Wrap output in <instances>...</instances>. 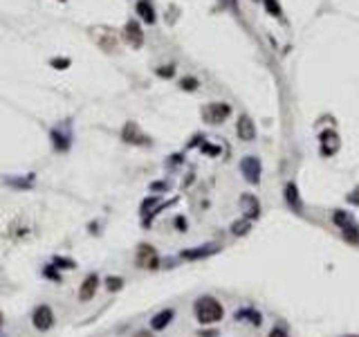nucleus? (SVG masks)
I'll list each match as a JSON object with an SVG mask.
<instances>
[{
    "mask_svg": "<svg viewBox=\"0 0 359 337\" xmlns=\"http://www.w3.org/2000/svg\"><path fill=\"white\" fill-rule=\"evenodd\" d=\"M135 9H137V16L142 18L144 23H149V25H153L155 23V9H153V5L149 3V0H137V5H135Z\"/></svg>",
    "mask_w": 359,
    "mask_h": 337,
    "instance_id": "f8f14e48",
    "label": "nucleus"
},
{
    "mask_svg": "<svg viewBox=\"0 0 359 337\" xmlns=\"http://www.w3.org/2000/svg\"><path fill=\"white\" fill-rule=\"evenodd\" d=\"M238 137L240 140H245V142H251L256 137V128H254V124H251L249 117H240L238 120Z\"/></svg>",
    "mask_w": 359,
    "mask_h": 337,
    "instance_id": "ddd939ff",
    "label": "nucleus"
},
{
    "mask_svg": "<svg viewBox=\"0 0 359 337\" xmlns=\"http://www.w3.org/2000/svg\"><path fill=\"white\" fill-rule=\"evenodd\" d=\"M182 88L184 90H189V92H193L198 88V79H193V76H186V79H182Z\"/></svg>",
    "mask_w": 359,
    "mask_h": 337,
    "instance_id": "393cba45",
    "label": "nucleus"
},
{
    "mask_svg": "<svg viewBox=\"0 0 359 337\" xmlns=\"http://www.w3.org/2000/svg\"><path fill=\"white\" fill-rule=\"evenodd\" d=\"M193 310H196V317H198L200 324H216V322H220V319L225 317V308H222V304L216 297H211V294L200 297L196 301V306H193Z\"/></svg>",
    "mask_w": 359,
    "mask_h": 337,
    "instance_id": "f257e3e1",
    "label": "nucleus"
},
{
    "mask_svg": "<svg viewBox=\"0 0 359 337\" xmlns=\"http://www.w3.org/2000/svg\"><path fill=\"white\" fill-rule=\"evenodd\" d=\"M350 337H357V335H350Z\"/></svg>",
    "mask_w": 359,
    "mask_h": 337,
    "instance_id": "e433bc0d",
    "label": "nucleus"
},
{
    "mask_svg": "<svg viewBox=\"0 0 359 337\" xmlns=\"http://www.w3.org/2000/svg\"><path fill=\"white\" fill-rule=\"evenodd\" d=\"M263 3H265V9H267L272 16H276V18H283V11H281V7L276 5V0H263Z\"/></svg>",
    "mask_w": 359,
    "mask_h": 337,
    "instance_id": "5701e85b",
    "label": "nucleus"
},
{
    "mask_svg": "<svg viewBox=\"0 0 359 337\" xmlns=\"http://www.w3.org/2000/svg\"><path fill=\"white\" fill-rule=\"evenodd\" d=\"M97 286H99V276L97 274H88L83 283H81V288H79V299L81 301H90L92 297H95V292H97Z\"/></svg>",
    "mask_w": 359,
    "mask_h": 337,
    "instance_id": "1a4fd4ad",
    "label": "nucleus"
},
{
    "mask_svg": "<svg viewBox=\"0 0 359 337\" xmlns=\"http://www.w3.org/2000/svg\"><path fill=\"white\" fill-rule=\"evenodd\" d=\"M229 112H231V106L229 104H209L202 110V120L209 124H220L229 117Z\"/></svg>",
    "mask_w": 359,
    "mask_h": 337,
    "instance_id": "20e7f679",
    "label": "nucleus"
},
{
    "mask_svg": "<svg viewBox=\"0 0 359 337\" xmlns=\"http://www.w3.org/2000/svg\"><path fill=\"white\" fill-rule=\"evenodd\" d=\"M267 337H290V335H287V330H285V328L276 326V328L269 330V335H267Z\"/></svg>",
    "mask_w": 359,
    "mask_h": 337,
    "instance_id": "cd10ccee",
    "label": "nucleus"
},
{
    "mask_svg": "<svg viewBox=\"0 0 359 337\" xmlns=\"http://www.w3.org/2000/svg\"><path fill=\"white\" fill-rule=\"evenodd\" d=\"M157 203H160V198H157V196H151V198H146L144 203H142V214L146 216V211H149L151 207H155Z\"/></svg>",
    "mask_w": 359,
    "mask_h": 337,
    "instance_id": "a878e982",
    "label": "nucleus"
},
{
    "mask_svg": "<svg viewBox=\"0 0 359 337\" xmlns=\"http://www.w3.org/2000/svg\"><path fill=\"white\" fill-rule=\"evenodd\" d=\"M346 200H348L350 205H357V207H359V187H357V189H352L348 196H346Z\"/></svg>",
    "mask_w": 359,
    "mask_h": 337,
    "instance_id": "bb28decb",
    "label": "nucleus"
},
{
    "mask_svg": "<svg viewBox=\"0 0 359 337\" xmlns=\"http://www.w3.org/2000/svg\"><path fill=\"white\" fill-rule=\"evenodd\" d=\"M123 34H126V41L131 43L133 47H142L144 43V32L142 27H139L137 21H128L126 27H123Z\"/></svg>",
    "mask_w": 359,
    "mask_h": 337,
    "instance_id": "6e6552de",
    "label": "nucleus"
},
{
    "mask_svg": "<svg viewBox=\"0 0 359 337\" xmlns=\"http://www.w3.org/2000/svg\"><path fill=\"white\" fill-rule=\"evenodd\" d=\"M0 326H3V312H0Z\"/></svg>",
    "mask_w": 359,
    "mask_h": 337,
    "instance_id": "f704fd0d",
    "label": "nucleus"
},
{
    "mask_svg": "<svg viewBox=\"0 0 359 337\" xmlns=\"http://www.w3.org/2000/svg\"><path fill=\"white\" fill-rule=\"evenodd\" d=\"M45 276H50V279H54V281H61V274H56L52 265H48V268H45Z\"/></svg>",
    "mask_w": 359,
    "mask_h": 337,
    "instance_id": "c756f323",
    "label": "nucleus"
},
{
    "mask_svg": "<svg viewBox=\"0 0 359 337\" xmlns=\"http://www.w3.org/2000/svg\"><path fill=\"white\" fill-rule=\"evenodd\" d=\"M344 239L348 241V243H352V245H359V227L355 223L348 225V227H344Z\"/></svg>",
    "mask_w": 359,
    "mask_h": 337,
    "instance_id": "6ab92c4d",
    "label": "nucleus"
},
{
    "mask_svg": "<svg viewBox=\"0 0 359 337\" xmlns=\"http://www.w3.org/2000/svg\"><path fill=\"white\" fill-rule=\"evenodd\" d=\"M105 288H108L110 292L121 290V288H123V279H121V276H108V279H105Z\"/></svg>",
    "mask_w": 359,
    "mask_h": 337,
    "instance_id": "4be33fe9",
    "label": "nucleus"
},
{
    "mask_svg": "<svg viewBox=\"0 0 359 337\" xmlns=\"http://www.w3.org/2000/svg\"><path fill=\"white\" fill-rule=\"evenodd\" d=\"M332 223L339 225V227L344 229V227H348V225H352V218L346 214V211H334V214H332Z\"/></svg>",
    "mask_w": 359,
    "mask_h": 337,
    "instance_id": "aec40b11",
    "label": "nucleus"
},
{
    "mask_svg": "<svg viewBox=\"0 0 359 337\" xmlns=\"http://www.w3.org/2000/svg\"><path fill=\"white\" fill-rule=\"evenodd\" d=\"M321 142L326 144V153H332V151H337V144H339V140H337V135H334L332 131H326L321 135Z\"/></svg>",
    "mask_w": 359,
    "mask_h": 337,
    "instance_id": "dca6fc26",
    "label": "nucleus"
},
{
    "mask_svg": "<svg viewBox=\"0 0 359 337\" xmlns=\"http://www.w3.org/2000/svg\"><path fill=\"white\" fill-rule=\"evenodd\" d=\"M249 227H251L249 218H240V221H236L231 225V234L234 236H245L247 232H249Z\"/></svg>",
    "mask_w": 359,
    "mask_h": 337,
    "instance_id": "f3484780",
    "label": "nucleus"
},
{
    "mask_svg": "<svg viewBox=\"0 0 359 337\" xmlns=\"http://www.w3.org/2000/svg\"><path fill=\"white\" fill-rule=\"evenodd\" d=\"M121 140L126 142V144H135V146H149L151 144V137H149V135H144L142 128H139L135 122H128L126 126H123Z\"/></svg>",
    "mask_w": 359,
    "mask_h": 337,
    "instance_id": "7ed1b4c3",
    "label": "nucleus"
},
{
    "mask_svg": "<svg viewBox=\"0 0 359 337\" xmlns=\"http://www.w3.org/2000/svg\"><path fill=\"white\" fill-rule=\"evenodd\" d=\"M236 319H249L254 326H261V315H258L256 310H251V308H245V310H238L236 312Z\"/></svg>",
    "mask_w": 359,
    "mask_h": 337,
    "instance_id": "a211bd4d",
    "label": "nucleus"
},
{
    "mask_svg": "<svg viewBox=\"0 0 359 337\" xmlns=\"http://www.w3.org/2000/svg\"><path fill=\"white\" fill-rule=\"evenodd\" d=\"M285 200L294 211H301V198H299V189H297L294 182H290V185L285 187Z\"/></svg>",
    "mask_w": 359,
    "mask_h": 337,
    "instance_id": "2eb2a0df",
    "label": "nucleus"
},
{
    "mask_svg": "<svg viewBox=\"0 0 359 337\" xmlns=\"http://www.w3.org/2000/svg\"><path fill=\"white\" fill-rule=\"evenodd\" d=\"M240 205H243L245 216L249 218V221H254V218H258V214H261V207H258V200H256L254 196H249V193H245L243 200H240Z\"/></svg>",
    "mask_w": 359,
    "mask_h": 337,
    "instance_id": "4468645a",
    "label": "nucleus"
},
{
    "mask_svg": "<svg viewBox=\"0 0 359 337\" xmlns=\"http://www.w3.org/2000/svg\"><path fill=\"white\" fill-rule=\"evenodd\" d=\"M200 337H218V330H202Z\"/></svg>",
    "mask_w": 359,
    "mask_h": 337,
    "instance_id": "2f4dec72",
    "label": "nucleus"
},
{
    "mask_svg": "<svg viewBox=\"0 0 359 337\" xmlns=\"http://www.w3.org/2000/svg\"><path fill=\"white\" fill-rule=\"evenodd\" d=\"M50 137H52V144H54V151L66 153V151H70V146H72V128H70L68 124H61V126L52 128Z\"/></svg>",
    "mask_w": 359,
    "mask_h": 337,
    "instance_id": "f03ea898",
    "label": "nucleus"
},
{
    "mask_svg": "<svg viewBox=\"0 0 359 337\" xmlns=\"http://www.w3.org/2000/svg\"><path fill=\"white\" fill-rule=\"evenodd\" d=\"M204 153H211V155H216L218 149H216V146H204Z\"/></svg>",
    "mask_w": 359,
    "mask_h": 337,
    "instance_id": "72a5a7b5",
    "label": "nucleus"
},
{
    "mask_svg": "<svg viewBox=\"0 0 359 337\" xmlns=\"http://www.w3.org/2000/svg\"><path fill=\"white\" fill-rule=\"evenodd\" d=\"M157 74H160V76H173V68H160V70H157Z\"/></svg>",
    "mask_w": 359,
    "mask_h": 337,
    "instance_id": "7c9ffc66",
    "label": "nucleus"
},
{
    "mask_svg": "<svg viewBox=\"0 0 359 337\" xmlns=\"http://www.w3.org/2000/svg\"><path fill=\"white\" fill-rule=\"evenodd\" d=\"M157 252H155V247H151V245H146L142 243L137 247V265L139 268H144V270H155L157 268Z\"/></svg>",
    "mask_w": 359,
    "mask_h": 337,
    "instance_id": "39448f33",
    "label": "nucleus"
},
{
    "mask_svg": "<svg viewBox=\"0 0 359 337\" xmlns=\"http://www.w3.org/2000/svg\"><path fill=\"white\" fill-rule=\"evenodd\" d=\"M216 250H218V245H202V247H193V250H184L180 256L184 259V261H198V259L216 254Z\"/></svg>",
    "mask_w": 359,
    "mask_h": 337,
    "instance_id": "9d476101",
    "label": "nucleus"
},
{
    "mask_svg": "<svg viewBox=\"0 0 359 337\" xmlns=\"http://www.w3.org/2000/svg\"><path fill=\"white\" fill-rule=\"evenodd\" d=\"M34 326H36L38 330H50L52 326H54V312H52L50 306H38L36 310H34V317H32Z\"/></svg>",
    "mask_w": 359,
    "mask_h": 337,
    "instance_id": "423d86ee",
    "label": "nucleus"
},
{
    "mask_svg": "<svg viewBox=\"0 0 359 337\" xmlns=\"http://www.w3.org/2000/svg\"><path fill=\"white\" fill-rule=\"evenodd\" d=\"M50 66L54 70H66V68H70V58H52Z\"/></svg>",
    "mask_w": 359,
    "mask_h": 337,
    "instance_id": "b1692460",
    "label": "nucleus"
},
{
    "mask_svg": "<svg viewBox=\"0 0 359 337\" xmlns=\"http://www.w3.org/2000/svg\"><path fill=\"white\" fill-rule=\"evenodd\" d=\"M173 317H175V310H173V308H164V310L157 312V315H153L151 328H153V330H164L171 322H173Z\"/></svg>",
    "mask_w": 359,
    "mask_h": 337,
    "instance_id": "9b49d317",
    "label": "nucleus"
},
{
    "mask_svg": "<svg viewBox=\"0 0 359 337\" xmlns=\"http://www.w3.org/2000/svg\"><path fill=\"white\" fill-rule=\"evenodd\" d=\"M168 185H164V182H157V185H153L151 189H153V191H162V189H166Z\"/></svg>",
    "mask_w": 359,
    "mask_h": 337,
    "instance_id": "473e14b6",
    "label": "nucleus"
},
{
    "mask_svg": "<svg viewBox=\"0 0 359 337\" xmlns=\"http://www.w3.org/2000/svg\"><path fill=\"white\" fill-rule=\"evenodd\" d=\"M240 171H243V175L251 182V185H256V182L261 180V162H258L256 157H245L243 162H240Z\"/></svg>",
    "mask_w": 359,
    "mask_h": 337,
    "instance_id": "0eeeda50",
    "label": "nucleus"
},
{
    "mask_svg": "<svg viewBox=\"0 0 359 337\" xmlns=\"http://www.w3.org/2000/svg\"><path fill=\"white\" fill-rule=\"evenodd\" d=\"M54 265H58V268H74V263L70 261V259H54Z\"/></svg>",
    "mask_w": 359,
    "mask_h": 337,
    "instance_id": "c85d7f7f",
    "label": "nucleus"
},
{
    "mask_svg": "<svg viewBox=\"0 0 359 337\" xmlns=\"http://www.w3.org/2000/svg\"><path fill=\"white\" fill-rule=\"evenodd\" d=\"M58 3H68V0H58Z\"/></svg>",
    "mask_w": 359,
    "mask_h": 337,
    "instance_id": "c9c22d12",
    "label": "nucleus"
},
{
    "mask_svg": "<svg viewBox=\"0 0 359 337\" xmlns=\"http://www.w3.org/2000/svg\"><path fill=\"white\" fill-rule=\"evenodd\" d=\"M7 185H11V187H25V189H29L34 185V175L29 173V175H25V178H7Z\"/></svg>",
    "mask_w": 359,
    "mask_h": 337,
    "instance_id": "412c9836",
    "label": "nucleus"
}]
</instances>
